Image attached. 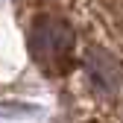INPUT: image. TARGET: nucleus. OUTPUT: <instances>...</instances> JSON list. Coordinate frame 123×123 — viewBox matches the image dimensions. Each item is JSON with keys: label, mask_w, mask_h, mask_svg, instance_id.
Listing matches in <instances>:
<instances>
[{"label": "nucleus", "mask_w": 123, "mask_h": 123, "mask_svg": "<svg viewBox=\"0 0 123 123\" xmlns=\"http://www.w3.org/2000/svg\"><path fill=\"white\" fill-rule=\"evenodd\" d=\"M26 44H29L32 62L47 76H65L73 68L76 32L70 29L68 21L56 18V15H41V18H35V24L29 26Z\"/></svg>", "instance_id": "nucleus-1"}, {"label": "nucleus", "mask_w": 123, "mask_h": 123, "mask_svg": "<svg viewBox=\"0 0 123 123\" xmlns=\"http://www.w3.org/2000/svg\"><path fill=\"white\" fill-rule=\"evenodd\" d=\"M85 76L100 97H114L120 91V82H123V68L109 50L91 47L85 53Z\"/></svg>", "instance_id": "nucleus-2"}]
</instances>
